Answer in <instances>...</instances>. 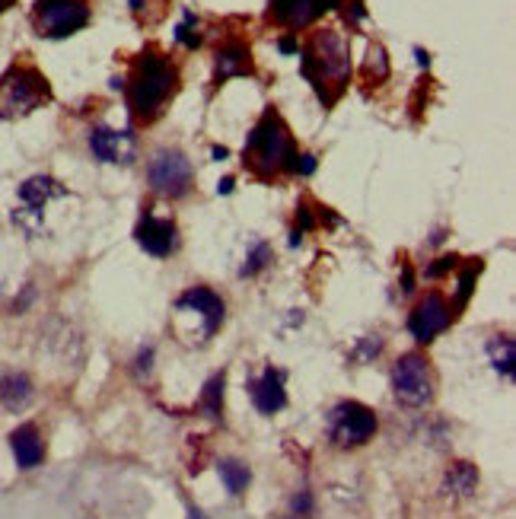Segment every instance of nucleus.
<instances>
[{"mask_svg": "<svg viewBox=\"0 0 516 519\" xmlns=\"http://www.w3.org/2000/svg\"><path fill=\"white\" fill-rule=\"evenodd\" d=\"M128 90V109L137 121H157L166 109V102L176 96L179 90V71L169 58H163L160 51H144L141 58L134 61L131 77L125 83Z\"/></svg>", "mask_w": 516, "mask_h": 519, "instance_id": "2", "label": "nucleus"}, {"mask_svg": "<svg viewBox=\"0 0 516 519\" xmlns=\"http://www.w3.org/2000/svg\"><path fill=\"white\" fill-rule=\"evenodd\" d=\"M488 351H491V360H494V370L504 373V376H513V338L497 335Z\"/></svg>", "mask_w": 516, "mask_h": 519, "instance_id": "23", "label": "nucleus"}, {"mask_svg": "<svg viewBox=\"0 0 516 519\" xmlns=\"http://www.w3.org/2000/svg\"><path fill=\"white\" fill-rule=\"evenodd\" d=\"M341 7V0H268L265 20L278 29H287L290 36H297L300 29L313 26L322 20V13Z\"/></svg>", "mask_w": 516, "mask_h": 519, "instance_id": "12", "label": "nucleus"}, {"mask_svg": "<svg viewBox=\"0 0 516 519\" xmlns=\"http://www.w3.org/2000/svg\"><path fill=\"white\" fill-rule=\"evenodd\" d=\"M67 188L51 179V176H32L20 185V207L13 211V223L16 227H23L29 236H39L42 233V211L48 201L55 198H64Z\"/></svg>", "mask_w": 516, "mask_h": 519, "instance_id": "9", "label": "nucleus"}, {"mask_svg": "<svg viewBox=\"0 0 516 519\" xmlns=\"http://www.w3.org/2000/svg\"><path fill=\"white\" fill-rule=\"evenodd\" d=\"M278 51H281V55H300V42H297V36H290V32H287V36H281V39H278Z\"/></svg>", "mask_w": 516, "mask_h": 519, "instance_id": "32", "label": "nucleus"}, {"mask_svg": "<svg viewBox=\"0 0 516 519\" xmlns=\"http://www.w3.org/2000/svg\"><path fill=\"white\" fill-rule=\"evenodd\" d=\"M217 472H220L223 488H227L233 497H243L246 494L249 481H252V469H249L246 462H239V459H220L217 462Z\"/></svg>", "mask_w": 516, "mask_h": 519, "instance_id": "20", "label": "nucleus"}, {"mask_svg": "<svg viewBox=\"0 0 516 519\" xmlns=\"http://www.w3.org/2000/svg\"><path fill=\"white\" fill-rule=\"evenodd\" d=\"M36 399V389H32V379L20 370H7L0 373V405L7 411L20 414L29 408V402Z\"/></svg>", "mask_w": 516, "mask_h": 519, "instance_id": "18", "label": "nucleus"}, {"mask_svg": "<svg viewBox=\"0 0 516 519\" xmlns=\"http://www.w3.org/2000/svg\"><path fill=\"white\" fill-rule=\"evenodd\" d=\"M214 160H227V147H214Z\"/></svg>", "mask_w": 516, "mask_h": 519, "instance_id": "37", "label": "nucleus"}, {"mask_svg": "<svg viewBox=\"0 0 516 519\" xmlns=\"http://www.w3.org/2000/svg\"><path fill=\"white\" fill-rule=\"evenodd\" d=\"M90 20V0H36L32 4V26L42 39H67L90 26Z\"/></svg>", "mask_w": 516, "mask_h": 519, "instance_id": "6", "label": "nucleus"}, {"mask_svg": "<svg viewBox=\"0 0 516 519\" xmlns=\"http://www.w3.org/2000/svg\"><path fill=\"white\" fill-rule=\"evenodd\" d=\"M255 64H252V51L243 39H227L214 55V83H227L233 77H252Z\"/></svg>", "mask_w": 516, "mask_h": 519, "instance_id": "16", "label": "nucleus"}, {"mask_svg": "<svg viewBox=\"0 0 516 519\" xmlns=\"http://www.w3.org/2000/svg\"><path fill=\"white\" fill-rule=\"evenodd\" d=\"M10 449H13L16 465H20L23 472L39 469L42 459H45V440H42V434H39L36 424L16 427L13 434H10Z\"/></svg>", "mask_w": 516, "mask_h": 519, "instance_id": "17", "label": "nucleus"}, {"mask_svg": "<svg viewBox=\"0 0 516 519\" xmlns=\"http://www.w3.org/2000/svg\"><path fill=\"white\" fill-rule=\"evenodd\" d=\"M364 74H367V80H373V83H383V80L389 77V58H386V48H383V45H370Z\"/></svg>", "mask_w": 516, "mask_h": 519, "instance_id": "24", "label": "nucleus"}, {"mask_svg": "<svg viewBox=\"0 0 516 519\" xmlns=\"http://www.w3.org/2000/svg\"><path fill=\"white\" fill-rule=\"evenodd\" d=\"M233 185H236L233 176H227V179H223V182L217 185V192H220V195H230V192H233Z\"/></svg>", "mask_w": 516, "mask_h": 519, "instance_id": "35", "label": "nucleus"}, {"mask_svg": "<svg viewBox=\"0 0 516 519\" xmlns=\"http://www.w3.org/2000/svg\"><path fill=\"white\" fill-rule=\"evenodd\" d=\"M402 290L415 293V271H411L408 265H402Z\"/></svg>", "mask_w": 516, "mask_h": 519, "instance_id": "34", "label": "nucleus"}, {"mask_svg": "<svg viewBox=\"0 0 516 519\" xmlns=\"http://www.w3.org/2000/svg\"><path fill=\"white\" fill-rule=\"evenodd\" d=\"M376 427H380V421H376L373 408H367L364 402H338L329 411V440L338 449L364 446L367 440H373Z\"/></svg>", "mask_w": 516, "mask_h": 519, "instance_id": "7", "label": "nucleus"}, {"mask_svg": "<svg viewBox=\"0 0 516 519\" xmlns=\"http://www.w3.org/2000/svg\"><path fill=\"white\" fill-rule=\"evenodd\" d=\"M478 271H481V262H478V258H475V265L462 268V274H459V290H456V309H466V303L472 300L475 281H478Z\"/></svg>", "mask_w": 516, "mask_h": 519, "instance_id": "25", "label": "nucleus"}, {"mask_svg": "<svg viewBox=\"0 0 516 519\" xmlns=\"http://www.w3.org/2000/svg\"><path fill=\"white\" fill-rule=\"evenodd\" d=\"M223 383H227V376H223V373L211 376L208 383H204L201 399H198V408L208 414V418H214V421L223 414Z\"/></svg>", "mask_w": 516, "mask_h": 519, "instance_id": "22", "label": "nucleus"}, {"mask_svg": "<svg viewBox=\"0 0 516 519\" xmlns=\"http://www.w3.org/2000/svg\"><path fill=\"white\" fill-rule=\"evenodd\" d=\"M134 242L141 246L147 255L153 258H172L179 252V227H176V220L172 217H160V214H153L150 207L141 214V220H137V227H134Z\"/></svg>", "mask_w": 516, "mask_h": 519, "instance_id": "13", "label": "nucleus"}, {"mask_svg": "<svg viewBox=\"0 0 516 519\" xmlns=\"http://www.w3.org/2000/svg\"><path fill=\"white\" fill-rule=\"evenodd\" d=\"M300 71L313 83L316 96L325 109L335 106V99L344 93L351 80V48L348 39L335 29L316 32L306 45H300Z\"/></svg>", "mask_w": 516, "mask_h": 519, "instance_id": "1", "label": "nucleus"}, {"mask_svg": "<svg viewBox=\"0 0 516 519\" xmlns=\"http://www.w3.org/2000/svg\"><path fill=\"white\" fill-rule=\"evenodd\" d=\"M86 147L99 160V163H112V166H131L137 160V137L131 128L118 131L109 125H96L86 134Z\"/></svg>", "mask_w": 516, "mask_h": 519, "instance_id": "14", "label": "nucleus"}, {"mask_svg": "<svg viewBox=\"0 0 516 519\" xmlns=\"http://www.w3.org/2000/svg\"><path fill=\"white\" fill-rule=\"evenodd\" d=\"M392 395L405 408H424L434 399V376L424 354H405L392 367Z\"/></svg>", "mask_w": 516, "mask_h": 519, "instance_id": "8", "label": "nucleus"}, {"mask_svg": "<svg viewBox=\"0 0 516 519\" xmlns=\"http://www.w3.org/2000/svg\"><path fill=\"white\" fill-rule=\"evenodd\" d=\"M316 157H313V153H300V157H297V169H294V176H313V172H316Z\"/></svg>", "mask_w": 516, "mask_h": 519, "instance_id": "30", "label": "nucleus"}, {"mask_svg": "<svg viewBox=\"0 0 516 519\" xmlns=\"http://www.w3.org/2000/svg\"><path fill=\"white\" fill-rule=\"evenodd\" d=\"M297 157L300 150L294 144V137H290L287 121L274 109H268L246 137V147H243L246 169L255 179L268 182L271 176H278V172H294Z\"/></svg>", "mask_w": 516, "mask_h": 519, "instance_id": "3", "label": "nucleus"}, {"mask_svg": "<svg viewBox=\"0 0 516 519\" xmlns=\"http://www.w3.org/2000/svg\"><path fill=\"white\" fill-rule=\"evenodd\" d=\"M287 373L278 370V367H265L262 376H255L249 383V395H252V405L258 408V414H265V418H271V414H278L287 408Z\"/></svg>", "mask_w": 516, "mask_h": 519, "instance_id": "15", "label": "nucleus"}, {"mask_svg": "<svg viewBox=\"0 0 516 519\" xmlns=\"http://www.w3.org/2000/svg\"><path fill=\"white\" fill-rule=\"evenodd\" d=\"M32 300H36V287H32V284H26V287H23V297L13 303V313H23V309H26V306H29Z\"/></svg>", "mask_w": 516, "mask_h": 519, "instance_id": "33", "label": "nucleus"}, {"mask_svg": "<svg viewBox=\"0 0 516 519\" xmlns=\"http://www.w3.org/2000/svg\"><path fill=\"white\" fill-rule=\"evenodd\" d=\"M51 102V83L32 64H13L0 77V118L16 121Z\"/></svg>", "mask_w": 516, "mask_h": 519, "instance_id": "4", "label": "nucleus"}, {"mask_svg": "<svg viewBox=\"0 0 516 519\" xmlns=\"http://www.w3.org/2000/svg\"><path fill=\"white\" fill-rule=\"evenodd\" d=\"M453 322V306L446 303L443 293L430 290L415 303L408 316V335L415 338L418 344H430L437 335H443Z\"/></svg>", "mask_w": 516, "mask_h": 519, "instance_id": "11", "label": "nucleus"}, {"mask_svg": "<svg viewBox=\"0 0 516 519\" xmlns=\"http://www.w3.org/2000/svg\"><path fill=\"white\" fill-rule=\"evenodd\" d=\"M351 4H360V0H351Z\"/></svg>", "mask_w": 516, "mask_h": 519, "instance_id": "39", "label": "nucleus"}, {"mask_svg": "<svg viewBox=\"0 0 516 519\" xmlns=\"http://www.w3.org/2000/svg\"><path fill=\"white\" fill-rule=\"evenodd\" d=\"M415 58H418V64L427 71V64H430V58H427V51H421V48H415Z\"/></svg>", "mask_w": 516, "mask_h": 519, "instance_id": "36", "label": "nucleus"}, {"mask_svg": "<svg viewBox=\"0 0 516 519\" xmlns=\"http://www.w3.org/2000/svg\"><path fill=\"white\" fill-rule=\"evenodd\" d=\"M456 265H459V255H440V258H434V262L424 268V278L427 281H440L450 271H456Z\"/></svg>", "mask_w": 516, "mask_h": 519, "instance_id": "27", "label": "nucleus"}, {"mask_svg": "<svg viewBox=\"0 0 516 519\" xmlns=\"http://www.w3.org/2000/svg\"><path fill=\"white\" fill-rule=\"evenodd\" d=\"M147 185L153 195L166 201H182L195 188V169L192 160L176 147H163L147 163Z\"/></svg>", "mask_w": 516, "mask_h": 519, "instance_id": "5", "label": "nucleus"}, {"mask_svg": "<svg viewBox=\"0 0 516 519\" xmlns=\"http://www.w3.org/2000/svg\"><path fill=\"white\" fill-rule=\"evenodd\" d=\"M150 370H153V348L147 344V348H141V354H137V373L150 376Z\"/></svg>", "mask_w": 516, "mask_h": 519, "instance_id": "31", "label": "nucleus"}, {"mask_svg": "<svg viewBox=\"0 0 516 519\" xmlns=\"http://www.w3.org/2000/svg\"><path fill=\"white\" fill-rule=\"evenodd\" d=\"M290 510H294V516H309V513H313V494L300 491L294 500H290Z\"/></svg>", "mask_w": 516, "mask_h": 519, "instance_id": "29", "label": "nucleus"}, {"mask_svg": "<svg viewBox=\"0 0 516 519\" xmlns=\"http://www.w3.org/2000/svg\"><path fill=\"white\" fill-rule=\"evenodd\" d=\"M176 313L195 319L198 328V341H208L211 335H217V328L223 325V316H227V306H223L220 293H214L211 287H188L176 297Z\"/></svg>", "mask_w": 516, "mask_h": 519, "instance_id": "10", "label": "nucleus"}, {"mask_svg": "<svg viewBox=\"0 0 516 519\" xmlns=\"http://www.w3.org/2000/svg\"><path fill=\"white\" fill-rule=\"evenodd\" d=\"M176 42L185 48H201V36H198V20L192 10H185L182 23L176 26Z\"/></svg>", "mask_w": 516, "mask_h": 519, "instance_id": "26", "label": "nucleus"}, {"mask_svg": "<svg viewBox=\"0 0 516 519\" xmlns=\"http://www.w3.org/2000/svg\"><path fill=\"white\" fill-rule=\"evenodd\" d=\"M478 488V469L472 462H453L443 478V494L453 497H469Z\"/></svg>", "mask_w": 516, "mask_h": 519, "instance_id": "19", "label": "nucleus"}, {"mask_svg": "<svg viewBox=\"0 0 516 519\" xmlns=\"http://www.w3.org/2000/svg\"><path fill=\"white\" fill-rule=\"evenodd\" d=\"M271 262H274V249H271V242L255 239L252 246H249V252H246L243 268H239V278H255V274H262Z\"/></svg>", "mask_w": 516, "mask_h": 519, "instance_id": "21", "label": "nucleus"}, {"mask_svg": "<svg viewBox=\"0 0 516 519\" xmlns=\"http://www.w3.org/2000/svg\"><path fill=\"white\" fill-rule=\"evenodd\" d=\"M13 7V0H0V13H4V10H10Z\"/></svg>", "mask_w": 516, "mask_h": 519, "instance_id": "38", "label": "nucleus"}, {"mask_svg": "<svg viewBox=\"0 0 516 519\" xmlns=\"http://www.w3.org/2000/svg\"><path fill=\"white\" fill-rule=\"evenodd\" d=\"M380 351H383V338L380 335H367L364 341H360V348H357L360 360H370V357H376Z\"/></svg>", "mask_w": 516, "mask_h": 519, "instance_id": "28", "label": "nucleus"}]
</instances>
